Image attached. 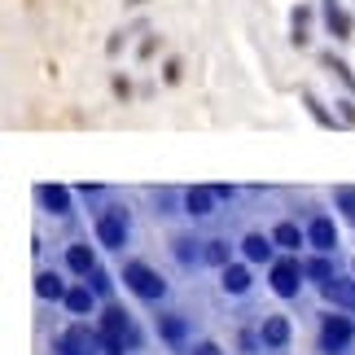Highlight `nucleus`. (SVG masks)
I'll return each mask as SVG.
<instances>
[{"instance_id":"nucleus-4","label":"nucleus","mask_w":355,"mask_h":355,"mask_svg":"<svg viewBox=\"0 0 355 355\" xmlns=\"http://www.w3.org/2000/svg\"><path fill=\"white\" fill-rule=\"evenodd\" d=\"M58 355H101V334L88 324H71L58 338Z\"/></svg>"},{"instance_id":"nucleus-14","label":"nucleus","mask_w":355,"mask_h":355,"mask_svg":"<svg viewBox=\"0 0 355 355\" xmlns=\"http://www.w3.org/2000/svg\"><path fill=\"white\" fill-rule=\"evenodd\" d=\"M324 26H329V35L351 40V13L338 5V0H324Z\"/></svg>"},{"instance_id":"nucleus-1","label":"nucleus","mask_w":355,"mask_h":355,"mask_svg":"<svg viewBox=\"0 0 355 355\" xmlns=\"http://www.w3.org/2000/svg\"><path fill=\"white\" fill-rule=\"evenodd\" d=\"M123 281H128V290H132L136 298H145V303L167 298V281H162L149 263H141V259H128V263H123Z\"/></svg>"},{"instance_id":"nucleus-2","label":"nucleus","mask_w":355,"mask_h":355,"mask_svg":"<svg viewBox=\"0 0 355 355\" xmlns=\"http://www.w3.org/2000/svg\"><path fill=\"white\" fill-rule=\"evenodd\" d=\"M97 334H101V343H123L128 351H136V347H141V329H136V324H132V316H128L123 307H114V303L101 311V320H97Z\"/></svg>"},{"instance_id":"nucleus-8","label":"nucleus","mask_w":355,"mask_h":355,"mask_svg":"<svg viewBox=\"0 0 355 355\" xmlns=\"http://www.w3.org/2000/svg\"><path fill=\"white\" fill-rule=\"evenodd\" d=\"M307 245H316L320 254H329L334 245H338V228H334L329 215H316V220L307 224Z\"/></svg>"},{"instance_id":"nucleus-21","label":"nucleus","mask_w":355,"mask_h":355,"mask_svg":"<svg viewBox=\"0 0 355 355\" xmlns=\"http://www.w3.org/2000/svg\"><path fill=\"white\" fill-rule=\"evenodd\" d=\"M303 277L324 285V281H334L338 272H334V263H329V259H303Z\"/></svg>"},{"instance_id":"nucleus-23","label":"nucleus","mask_w":355,"mask_h":355,"mask_svg":"<svg viewBox=\"0 0 355 355\" xmlns=\"http://www.w3.org/2000/svg\"><path fill=\"white\" fill-rule=\"evenodd\" d=\"M290 22H294V35H290V40H294V44H307V22H311V9H307V5H298V9L290 13Z\"/></svg>"},{"instance_id":"nucleus-28","label":"nucleus","mask_w":355,"mask_h":355,"mask_svg":"<svg viewBox=\"0 0 355 355\" xmlns=\"http://www.w3.org/2000/svg\"><path fill=\"white\" fill-rule=\"evenodd\" d=\"M338 114H343L347 128H355V105H351V101H338Z\"/></svg>"},{"instance_id":"nucleus-3","label":"nucleus","mask_w":355,"mask_h":355,"mask_svg":"<svg viewBox=\"0 0 355 355\" xmlns=\"http://www.w3.org/2000/svg\"><path fill=\"white\" fill-rule=\"evenodd\" d=\"M355 338V320L351 316H324L320 320V351L324 355H343Z\"/></svg>"},{"instance_id":"nucleus-5","label":"nucleus","mask_w":355,"mask_h":355,"mask_svg":"<svg viewBox=\"0 0 355 355\" xmlns=\"http://www.w3.org/2000/svg\"><path fill=\"white\" fill-rule=\"evenodd\" d=\"M97 241L105 245V250H119L123 241H128V211L123 207H110L97 215Z\"/></svg>"},{"instance_id":"nucleus-19","label":"nucleus","mask_w":355,"mask_h":355,"mask_svg":"<svg viewBox=\"0 0 355 355\" xmlns=\"http://www.w3.org/2000/svg\"><path fill=\"white\" fill-rule=\"evenodd\" d=\"M272 241H277L281 250H298V245H303V228L298 224H277L272 228Z\"/></svg>"},{"instance_id":"nucleus-26","label":"nucleus","mask_w":355,"mask_h":355,"mask_svg":"<svg viewBox=\"0 0 355 355\" xmlns=\"http://www.w3.org/2000/svg\"><path fill=\"white\" fill-rule=\"evenodd\" d=\"M88 285H92V290H97L101 298H110V277H105V268H97V272H92V277H88Z\"/></svg>"},{"instance_id":"nucleus-7","label":"nucleus","mask_w":355,"mask_h":355,"mask_svg":"<svg viewBox=\"0 0 355 355\" xmlns=\"http://www.w3.org/2000/svg\"><path fill=\"white\" fill-rule=\"evenodd\" d=\"M215 202H220V193H215V184L207 189V184H193L184 193V211L193 215V220H207V215L215 211Z\"/></svg>"},{"instance_id":"nucleus-15","label":"nucleus","mask_w":355,"mask_h":355,"mask_svg":"<svg viewBox=\"0 0 355 355\" xmlns=\"http://www.w3.org/2000/svg\"><path fill=\"white\" fill-rule=\"evenodd\" d=\"M158 334H162V343L184 347L189 343V320L184 316H158Z\"/></svg>"},{"instance_id":"nucleus-29","label":"nucleus","mask_w":355,"mask_h":355,"mask_svg":"<svg viewBox=\"0 0 355 355\" xmlns=\"http://www.w3.org/2000/svg\"><path fill=\"white\" fill-rule=\"evenodd\" d=\"M189 355H224V351H220V343H198Z\"/></svg>"},{"instance_id":"nucleus-25","label":"nucleus","mask_w":355,"mask_h":355,"mask_svg":"<svg viewBox=\"0 0 355 355\" xmlns=\"http://www.w3.org/2000/svg\"><path fill=\"white\" fill-rule=\"evenodd\" d=\"M303 105L311 110V119H316V123H324V128H334V123H338V119H329V110H324V105L311 97V92H303Z\"/></svg>"},{"instance_id":"nucleus-9","label":"nucleus","mask_w":355,"mask_h":355,"mask_svg":"<svg viewBox=\"0 0 355 355\" xmlns=\"http://www.w3.org/2000/svg\"><path fill=\"white\" fill-rule=\"evenodd\" d=\"M35 198H40V207H44L49 215H71V189H62V184H40Z\"/></svg>"},{"instance_id":"nucleus-16","label":"nucleus","mask_w":355,"mask_h":355,"mask_svg":"<svg viewBox=\"0 0 355 355\" xmlns=\"http://www.w3.org/2000/svg\"><path fill=\"white\" fill-rule=\"evenodd\" d=\"M272 245H277V241H268L263 233H245L241 237V254L250 259V263H268V259H272Z\"/></svg>"},{"instance_id":"nucleus-22","label":"nucleus","mask_w":355,"mask_h":355,"mask_svg":"<svg viewBox=\"0 0 355 355\" xmlns=\"http://www.w3.org/2000/svg\"><path fill=\"white\" fill-rule=\"evenodd\" d=\"M320 62H324V66H329V71H334L338 79H343V84H347L351 92H355V71H351V66H347L343 58H338V53H324V58H320Z\"/></svg>"},{"instance_id":"nucleus-27","label":"nucleus","mask_w":355,"mask_h":355,"mask_svg":"<svg viewBox=\"0 0 355 355\" xmlns=\"http://www.w3.org/2000/svg\"><path fill=\"white\" fill-rule=\"evenodd\" d=\"M334 198H338V207H343L347 215H355V189H338Z\"/></svg>"},{"instance_id":"nucleus-24","label":"nucleus","mask_w":355,"mask_h":355,"mask_svg":"<svg viewBox=\"0 0 355 355\" xmlns=\"http://www.w3.org/2000/svg\"><path fill=\"white\" fill-rule=\"evenodd\" d=\"M193 245H198V241H189V237H175V259H180V263H189V268H193V263H202V250H193Z\"/></svg>"},{"instance_id":"nucleus-17","label":"nucleus","mask_w":355,"mask_h":355,"mask_svg":"<svg viewBox=\"0 0 355 355\" xmlns=\"http://www.w3.org/2000/svg\"><path fill=\"white\" fill-rule=\"evenodd\" d=\"M92 294H97L92 285H75V290H66L62 303H66V311H75V316H88V311H92Z\"/></svg>"},{"instance_id":"nucleus-13","label":"nucleus","mask_w":355,"mask_h":355,"mask_svg":"<svg viewBox=\"0 0 355 355\" xmlns=\"http://www.w3.org/2000/svg\"><path fill=\"white\" fill-rule=\"evenodd\" d=\"M66 268H71L75 277H92L101 263H97V254H92V245H71V250H66Z\"/></svg>"},{"instance_id":"nucleus-11","label":"nucleus","mask_w":355,"mask_h":355,"mask_svg":"<svg viewBox=\"0 0 355 355\" xmlns=\"http://www.w3.org/2000/svg\"><path fill=\"white\" fill-rule=\"evenodd\" d=\"M320 290H324V298H329V303H338L343 311H355V281L334 277V281H324Z\"/></svg>"},{"instance_id":"nucleus-10","label":"nucleus","mask_w":355,"mask_h":355,"mask_svg":"<svg viewBox=\"0 0 355 355\" xmlns=\"http://www.w3.org/2000/svg\"><path fill=\"white\" fill-rule=\"evenodd\" d=\"M220 285H224V294H250L254 277L245 263H228V268H220Z\"/></svg>"},{"instance_id":"nucleus-18","label":"nucleus","mask_w":355,"mask_h":355,"mask_svg":"<svg viewBox=\"0 0 355 355\" xmlns=\"http://www.w3.org/2000/svg\"><path fill=\"white\" fill-rule=\"evenodd\" d=\"M202 263H215V268H228L233 263V250H228V241H202Z\"/></svg>"},{"instance_id":"nucleus-6","label":"nucleus","mask_w":355,"mask_h":355,"mask_svg":"<svg viewBox=\"0 0 355 355\" xmlns=\"http://www.w3.org/2000/svg\"><path fill=\"white\" fill-rule=\"evenodd\" d=\"M272 290H277L281 298H294L298 285H303V263L298 259H272Z\"/></svg>"},{"instance_id":"nucleus-30","label":"nucleus","mask_w":355,"mask_h":355,"mask_svg":"<svg viewBox=\"0 0 355 355\" xmlns=\"http://www.w3.org/2000/svg\"><path fill=\"white\" fill-rule=\"evenodd\" d=\"M351 220H355V215H351Z\"/></svg>"},{"instance_id":"nucleus-20","label":"nucleus","mask_w":355,"mask_h":355,"mask_svg":"<svg viewBox=\"0 0 355 355\" xmlns=\"http://www.w3.org/2000/svg\"><path fill=\"white\" fill-rule=\"evenodd\" d=\"M35 294L40 298H66V285H62L58 272H40V277H35Z\"/></svg>"},{"instance_id":"nucleus-12","label":"nucleus","mask_w":355,"mask_h":355,"mask_svg":"<svg viewBox=\"0 0 355 355\" xmlns=\"http://www.w3.org/2000/svg\"><path fill=\"white\" fill-rule=\"evenodd\" d=\"M259 343L272 347V351H281L285 343H290V320H285V316H268L263 329H259Z\"/></svg>"}]
</instances>
